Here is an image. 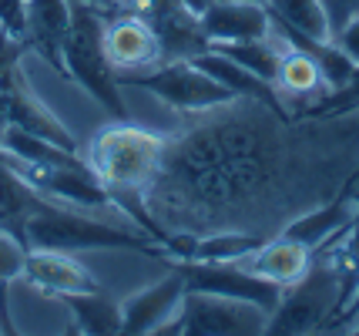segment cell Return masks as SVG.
<instances>
[{
    "label": "cell",
    "mask_w": 359,
    "mask_h": 336,
    "mask_svg": "<svg viewBox=\"0 0 359 336\" xmlns=\"http://www.w3.org/2000/svg\"><path fill=\"white\" fill-rule=\"evenodd\" d=\"M104 20L108 17L97 7L71 0V31H67V44H64V74L78 81L94 101H101L108 114L128 118L121 84H118L108 65V54H104Z\"/></svg>",
    "instance_id": "3"
},
{
    "label": "cell",
    "mask_w": 359,
    "mask_h": 336,
    "mask_svg": "<svg viewBox=\"0 0 359 336\" xmlns=\"http://www.w3.org/2000/svg\"><path fill=\"white\" fill-rule=\"evenodd\" d=\"M165 135L131 125L128 118H114L111 125L97 128L84 145V161L94 178L114 199L141 195L155 182L161 159H165Z\"/></svg>",
    "instance_id": "2"
},
{
    "label": "cell",
    "mask_w": 359,
    "mask_h": 336,
    "mask_svg": "<svg viewBox=\"0 0 359 336\" xmlns=\"http://www.w3.org/2000/svg\"><path fill=\"white\" fill-rule=\"evenodd\" d=\"M191 61L202 67V71H208V74L219 81V84H225V88H229L235 98L262 101V105H269V108H279V112H285V108H282V101H279V95H276V88H272L266 78L252 74L249 67H242L238 61L225 58L222 51L208 48V51H202L198 58H191Z\"/></svg>",
    "instance_id": "15"
},
{
    "label": "cell",
    "mask_w": 359,
    "mask_h": 336,
    "mask_svg": "<svg viewBox=\"0 0 359 336\" xmlns=\"http://www.w3.org/2000/svg\"><path fill=\"white\" fill-rule=\"evenodd\" d=\"M11 125L20 131H31V135H41V138L61 145V148L78 152L74 135L31 95V88H27V81H24L17 65L0 71V131L11 128Z\"/></svg>",
    "instance_id": "8"
},
{
    "label": "cell",
    "mask_w": 359,
    "mask_h": 336,
    "mask_svg": "<svg viewBox=\"0 0 359 336\" xmlns=\"http://www.w3.org/2000/svg\"><path fill=\"white\" fill-rule=\"evenodd\" d=\"M242 269H249L252 276H262L276 286H292L296 279L306 276V269L313 266V249L302 246L299 239L285 236V232H276L262 239L255 249H249L242 259H235Z\"/></svg>",
    "instance_id": "13"
},
{
    "label": "cell",
    "mask_w": 359,
    "mask_h": 336,
    "mask_svg": "<svg viewBox=\"0 0 359 336\" xmlns=\"http://www.w3.org/2000/svg\"><path fill=\"white\" fill-rule=\"evenodd\" d=\"M202 31L208 37V48L219 44H245V41H262L272 34V14L266 4L252 0H212L202 14Z\"/></svg>",
    "instance_id": "9"
},
{
    "label": "cell",
    "mask_w": 359,
    "mask_h": 336,
    "mask_svg": "<svg viewBox=\"0 0 359 336\" xmlns=\"http://www.w3.org/2000/svg\"><path fill=\"white\" fill-rule=\"evenodd\" d=\"M252 4H269V0H252Z\"/></svg>",
    "instance_id": "20"
},
{
    "label": "cell",
    "mask_w": 359,
    "mask_h": 336,
    "mask_svg": "<svg viewBox=\"0 0 359 336\" xmlns=\"http://www.w3.org/2000/svg\"><path fill=\"white\" fill-rule=\"evenodd\" d=\"M131 84H138L144 91H151L155 98H161L165 105H172L175 112L182 114H198V112H212L235 101V95L219 84L208 71L195 65V61H168V65L155 67L151 74L135 78Z\"/></svg>",
    "instance_id": "5"
},
{
    "label": "cell",
    "mask_w": 359,
    "mask_h": 336,
    "mask_svg": "<svg viewBox=\"0 0 359 336\" xmlns=\"http://www.w3.org/2000/svg\"><path fill=\"white\" fill-rule=\"evenodd\" d=\"M24 256H27V246L11 229L0 225V286H7L11 279L24 272Z\"/></svg>",
    "instance_id": "17"
},
{
    "label": "cell",
    "mask_w": 359,
    "mask_h": 336,
    "mask_svg": "<svg viewBox=\"0 0 359 336\" xmlns=\"http://www.w3.org/2000/svg\"><path fill=\"white\" fill-rule=\"evenodd\" d=\"M64 303L71 306L81 333H108V336L121 333V300L108 296L104 289L67 296Z\"/></svg>",
    "instance_id": "16"
},
{
    "label": "cell",
    "mask_w": 359,
    "mask_h": 336,
    "mask_svg": "<svg viewBox=\"0 0 359 336\" xmlns=\"http://www.w3.org/2000/svg\"><path fill=\"white\" fill-rule=\"evenodd\" d=\"M165 262L185 279V289L219 293V296H232V300H249V303L262 306L269 313L282 300V286L269 283L262 276H252L238 262H212V259H165Z\"/></svg>",
    "instance_id": "7"
},
{
    "label": "cell",
    "mask_w": 359,
    "mask_h": 336,
    "mask_svg": "<svg viewBox=\"0 0 359 336\" xmlns=\"http://www.w3.org/2000/svg\"><path fill=\"white\" fill-rule=\"evenodd\" d=\"M104 54H108V65L114 71L118 84L144 78L155 67L165 65L155 27L148 24V17L135 14V11L111 14L104 20Z\"/></svg>",
    "instance_id": "6"
},
{
    "label": "cell",
    "mask_w": 359,
    "mask_h": 336,
    "mask_svg": "<svg viewBox=\"0 0 359 336\" xmlns=\"http://www.w3.org/2000/svg\"><path fill=\"white\" fill-rule=\"evenodd\" d=\"M276 31L292 44H332V20L323 0H269Z\"/></svg>",
    "instance_id": "14"
},
{
    "label": "cell",
    "mask_w": 359,
    "mask_h": 336,
    "mask_svg": "<svg viewBox=\"0 0 359 336\" xmlns=\"http://www.w3.org/2000/svg\"><path fill=\"white\" fill-rule=\"evenodd\" d=\"M332 44H336V48L343 51L346 58L359 67V14L346 17L343 24L332 31Z\"/></svg>",
    "instance_id": "18"
},
{
    "label": "cell",
    "mask_w": 359,
    "mask_h": 336,
    "mask_svg": "<svg viewBox=\"0 0 359 336\" xmlns=\"http://www.w3.org/2000/svg\"><path fill=\"white\" fill-rule=\"evenodd\" d=\"M195 121L165 142L155 182L141 192L155 232H245L269 239L306 208L323 206L339 189L336 168H316L309 155L332 114L292 118L262 101L235 98L222 108L191 114Z\"/></svg>",
    "instance_id": "1"
},
{
    "label": "cell",
    "mask_w": 359,
    "mask_h": 336,
    "mask_svg": "<svg viewBox=\"0 0 359 336\" xmlns=\"http://www.w3.org/2000/svg\"><path fill=\"white\" fill-rule=\"evenodd\" d=\"M71 31V0H24L20 41L64 74V44Z\"/></svg>",
    "instance_id": "11"
},
{
    "label": "cell",
    "mask_w": 359,
    "mask_h": 336,
    "mask_svg": "<svg viewBox=\"0 0 359 336\" xmlns=\"http://www.w3.org/2000/svg\"><path fill=\"white\" fill-rule=\"evenodd\" d=\"M81 4H91V7H97L104 17L111 14H128L131 7H135V0H81Z\"/></svg>",
    "instance_id": "19"
},
{
    "label": "cell",
    "mask_w": 359,
    "mask_h": 336,
    "mask_svg": "<svg viewBox=\"0 0 359 336\" xmlns=\"http://www.w3.org/2000/svg\"><path fill=\"white\" fill-rule=\"evenodd\" d=\"M31 286H37L47 296H81V293H94L101 283L91 276L88 266H81L78 259L64 249H27L24 256V272H20Z\"/></svg>",
    "instance_id": "10"
},
{
    "label": "cell",
    "mask_w": 359,
    "mask_h": 336,
    "mask_svg": "<svg viewBox=\"0 0 359 336\" xmlns=\"http://www.w3.org/2000/svg\"><path fill=\"white\" fill-rule=\"evenodd\" d=\"M185 293V279L175 269L165 279L131 293L128 300H121V333H158L178 313Z\"/></svg>",
    "instance_id": "12"
},
{
    "label": "cell",
    "mask_w": 359,
    "mask_h": 336,
    "mask_svg": "<svg viewBox=\"0 0 359 336\" xmlns=\"http://www.w3.org/2000/svg\"><path fill=\"white\" fill-rule=\"evenodd\" d=\"M269 309L249 303V300H232L219 293H198L188 289L178 313L165 323L158 333H185V336H249L266 333Z\"/></svg>",
    "instance_id": "4"
}]
</instances>
